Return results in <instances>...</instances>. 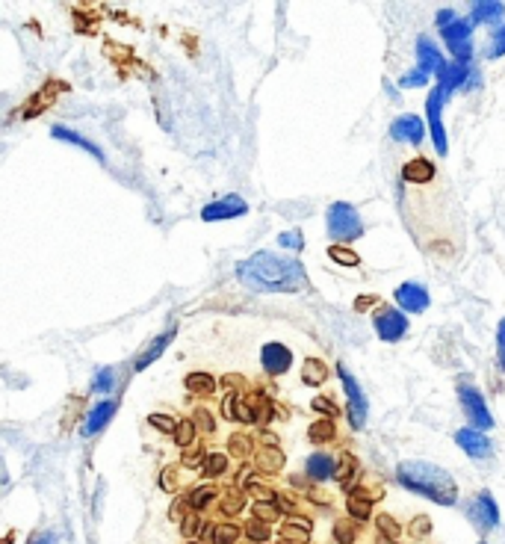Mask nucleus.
Returning <instances> with one entry per match:
<instances>
[{"label":"nucleus","instance_id":"44","mask_svg":"<svg viewBox=\"0 0 505 544\" xmlns=\"http://www.w3.org/2000/svg\"><path fill=\"white\" fill-rule=\"evenodd\" d=\"M313 408H319V411H328V414H334V405H331V403H325V400H313Z\"/></svg>","mask_w":505,"mask_h":544},{"label":"nucleus","instance_id":"8","mask_svg":"<svg viewBox=\"0 0 505 544\" xmlns=\"http://www.w3.org/2000/svg\"><path fill=\"white\" fill-rule=\"evenodd\" d=\"M376 331H378V337L381 340H402L405 337V331H408V320L399 311H381L376 316Z\"/></svg>","mask_w":505,"mask_h":544},{"label":"nucleus","instance_id":"40","mask_svg":"<svg viewBox=\"0 0 505 544\" xmlns=\"http://www.w3.org/2000/svg\"><path fill=\"white\" fill-rule=\"evenodd\" d=\"M349 509H352V515H357V517H367V515H369V503H357V500H352Z\"/></svg>","mask_w":505,"mask_h":544},{"label":"nucleus","instance_id":"16","mask_svg":"<svg viewBox=\"0 0 505 544\" xmlns=\"http://www.w3.org/2000/svg\"><path fill=\"white\" fill-rule=\"evenodd\" d=\"M464 77H467V62H443V69L437 71V81H441V89L449 92L452 89H458V86H464Z\"/></svg>","mask_w":505,"mask_h":544},{"label":"nucleus","instance_id":"14","mask_svg":"<svg viewBox=\"0 0 505 544\" xmlns=\"http://www.w3.org/2000/svg\"><path fill=\"white\" fill-rule=\"evenodd\" d=\"M390 134L393 139H402V142H420L422 139V122L417 116H399L396 122L390 125Z\"/></svg>","mask_w":505,"mask_h":544},{"label":"nucleus","instance_id":"36","mask_svg":"<svg viewBox=\"0 0 505 544\" xmlns=\"http://www.w3.org/2000/svg\"><path fill=\"white\" fill-rule=\"evenodd\" d=\"M490 57H505V30L494 36V48H490Z\"/></svg>","mask_w":505,"mask_h":544},{"label":"nucleus","instance_id":"25","mask_svg":"<svg viewBox=\"0 0 505 544\" xmlns=\"http://www.w3.org/2000/svg\"><path fill=\"white\" fill-rule=\"evenodd\" d=\"M432 175H434V169H432V163H425V160H417V163L405 166V181H432Z\"/></svg>","mask_w":505,"mask_h":544},{"label":"nucleus","instance_id":"24","mask_svg":"<svg viewBox=\"0 0 505 544\" xmlns=\"http://www.w3.org/2000/svg\"><path fill=\"white\" fill-rule=\"evenodd\" d=\"M239 538V526L234 524H219V526H213V544H236Z\"/></svg>","mask_w":505,"mask_h":544},{"label":"nucleus","instance_id":"41","mask_svg":"<svg viewBox=\"0 0 505 544\" xmlns=\"http://www.w3.org/2000/svg\"><path fill=\"white\" fill-rule=\"evenodd\" d=\"M27 544H57V538H53V533H36Z\"/></svg>","mask_w":505,"mask_h":544},{"label":"nucleus","instance_id":"46","mask_svg":"<svg viewBox=\"0 0 505 544\" xmlns=\"http://www.w3.org/2000/svg\"><path fill=\"white\" fill-rule=\"evenodd\" d=\"M198 423H201L204 429H210V420H207V411H198Z\"/></svg>","mask_w":505,"mask_h":544},{"label":"nucleus","instance_id":"11","mask_svg":"<svg viewBox=\"0 0 505 544\" xmlns=\"http://www.w3.org/2000/svg\"><path fill=\"white\" fill-rule=\"evenodd\" d=\"M396 302L411 314H422L425 308H429V290H425L422 284L408 281V284H402L396 290Z\"/></svg>","mask_w":505,"mask_h":544},{"label":"nucleus","instance_id":"13","mask_svg":"<svg viewBox=\"0 0 505 544\" xmlns=\"http://www.w3.org/2000/svg\"><path fill=\"white\" fill-rule=\"evenodd\" d=\"M113 414H115V400H104V403H98L95 408L89 411V417H86V423H83V435L92 438L95 432H101L106 423H110Z\"/></svg>","mask_w":505,"mask_h":544},{"label":"nucleus","instance_id":"31","mask_svg":"<svg viewBox=\"0 0 505 544\" xmlns=\"http://www.w3.org/2000/svg\"><path fill=\"white\" fill-rule=\"evenodd\" d=\"M278 243H281L284 249H292V251H299V249L304 246V240H301V234H299V231H290V234H281V237H278Z\"/></svg>","mask_w":505,"mask_h":544},{"label":"nucleus","instance_id":"33","mask_svg":"<svg viewBox=\"0 0 505 544\" xmlns=\"http://www.w3.org/2000/svg\"><path fill=\"white\" fill-rule=\"evenodd\" d=\"M425 81H429V74H425L422 69H417V71H411V74L402 77V86H405V89H411V86H422Z\"/></svg>","mask_w":505,"mask_h":544},{"label":"nucleus","instance_id":"19","mask_svg":"<svg viewBox=\"0 0 505 544\" xmlns=\"http://www.w3.org/2000/svg\"><path fill=\"white\" fill-rule=\"evenodd\" d=\"M171 337H175V328H171V331H166V335H159L154 343H151V347H148V352H145V355H139V361H136V370H145V367H151L154 361H157V358L159 355H163L166 352V347H169V343H171Z\"/></svg>","mask_w":505,"mask_h":544},{"label":"nucleus","instance_id":"32","mask_svg":"<svg viewBox=\"0 0 505 544\" xmlns=\"http://www.w3.org/2000/svg\"><path fill=\"white\" fill-rule=\"evenodd\" d=\"M198 529H201V521H198L195 515H190V517H183L180 521V533L190 538V536H198Z\"/></svg>","mask_w":505,"mask_h":544},{"label":"nucleus","instance_id":"15","mask_svg":"<svg viewBox=\"0 0 505 544\" xmlns=\"http://www.w3.org/2000/svg\"><path fill=\"white\" fill-rule=\"evenodd\" d=\"M455 441H458L461 449H467L473 459H485V456H490L488 438H485L482 432H476V429H461V432L455 435Z\"/></svg>","mask_w":505,"mask_h":544},{"label":"nucleus","instance_id":"10","mask_svg":"<svg viewBox=\"0 0 505 544\" xmlns=\"http://www.w3.org/2000/svg\"><path fill=\"white\" fill-rule=\"evenodd\" d=\"M470 517L476 521L478 529H490L499 524V509L490 494H478L473 503H470Z\"/></svg>","mask_w":505,"mask_h":544},{"label":"nucleus","instance_id":"35","mask_svg":"<svg viewBox=\"0 0 505 544\" xmlns=\"http://www.w3.org/2000/svg\"><path fill=\"white\" fill-rule=\"evenodd\" d=\"M246 533H248V538L251 541H266V526L263 524H248V529H246Z\"/></svg>","mask_w":505,"mask_h":544},{"label":"nucleus","instance_id":"45","mask_svg":"<svg viewBox=\"0 0 505 544\" xmlns=\"http://www.w3.org/2000/svg\"><path fill=\"white\" fill-rule=\"evenodd\" d=\"M311 435H313V438H325V435H331V426H328V423H325V426H313Z\"/></svg>","mask_w":505,"mask_h":544},{"label":"nucleus","instance_id":"48","mask_svg":"<svg viewBox=\"0 0 505 544\" xmlns=\"http://www.w3.org/2000/svg\"><path fill=\"white\" fill-rule=\"evenodd\" d=\"M190 544H201V541H190Z\"/></svg>","mask_w":505,"mask_h":544},{"label":"nucleus","instance_id":"4","mask_svg":"<svg viewBox=\"0 0 505 544\" xmlns=\"http://www.w3.org/2000/svg\"><path fill=\"white\" fill-rule=\"evenodd\" d=\"M337 370H340L343 388H346V393H349V423H352L355 429H361L364 423H367V396H364L361 384H357V379L349 373V370H346L343 364Z\"/></svg>","mask_w":505,"mask_h":544},{"label":"nucleus","instance_id":"17","mask_svg":"<svg viewBox=\"0 0 505 544\" xmlns=\"http://www.w3.org/2000/svg\"><path fill=\"white\" fill-rule=\"evenodd\" d=\"M417 57H420V69L429 74V71H441L443 69V57L429 39H420L417 42Z\"/></svg>","mask_w":505,"mask_h":544},{"label":"nucleus","instance_id":"2","mask_svg":"<svg viewBox=\"0 0 505 544\" xmlns=\"http://www.w3.org/2000/svg\"><path fill=\"white\" fill-rule=\"evenodd\" d=\"M399 482L408 485L411 491H417V494L429 497L434 503H455L458 497V488L452 482V476L446 470H441L437 464H429V461H405L399 464Z\"/></svg>","mask_w":505,"mask_h":544},{"label":"nucleus","instance_id":"28","mask_svg":"<svg viewBox=\"0 0 505 544\" xmlns=\"http://www.w3.org/2000/svg\"><path fill=\"white\" fill-rule=\"evenodd\" d=\"M113 384H115V373H113V370H101L92 388H95V393H106V391H113Z\"/></svg>","mask_w":505,"mask_h":544},{"label":"nucleus","instance_id":"29","mask_svg":"<svg viewBox=\"0 0 505 544\" xmlns=\"http://www.w3.org/2000/svg\"><path fill=\"white\" fill-rule=\"evenodd\" d=\"M322 379H325L322 364H319V361H308V364H304V382H308V384H319Z\"/></svg>","mask_w":505,"mask_h":544},{"label":"nucleus","instance_id":"9","mask_svg":"<svg viewBox=\"0 0 505 544\" xmlns=\"http://www.w3.org/2000/svg\"><path fill=\"white\" fill-rule=\"evenodd\" d=\"M443 98H446V92L441 86H437L432 95H429V122H432V139H434L437 154H446V137H443V122H441Z\"/></svg>","mask_w":505,"mask_h":544},{"label":"nucleus","instance_id":"27","mask_svg":"<svg viewBox=\"0 0 505 544\" xmlns=\"http://www.w3.org/2000/svg\"><path fill=\"white\" fill-rule=\"evenodd\" d=\"M225 468H228V459H225V456H210L207 461H204V473L207 476H222L225 473Z\"/></svg>","mask_w":505,"mask_h":544},{"label":"nucleus","instance_id":"22","mask_svg":"<svg viewBox=\"0 0 505 544\" xmlns=\"http://www.w3.org/2000/svg\"><path fill=\"white\" fill-rule=\"evenodd\" d=\"M213 494H216V488H210V485H198L190 491V497H186V506L195 509V512H201L207 509V503L213 500Z\"/></svg>","mask_w":505,"mask_h":544},{"label":"nucleus","instance_id":"30","mask_svg":"<svg viewBox=\"0 0 505 544\" xmlns=\"http://www.w3.org/2000/svg\"><path fill=\"white\" fill-rule=\"evenodd\" d=\"M148 420H151V426H157L159 432H175V426H178V423L171 420V414H159V411H157V414H151Z\"/></svg>","mask_w":505,"mask_h":544},{"label":"nucleus","instance_id":"47","mask_svg":"<svg viewBox=\"0 0 505 544\" xmlns=\"http://www.w3.org/2000/svg\"><path fill=\"white\" fill-rule=\"evenodd\" d=\"M0 544H15V536H12V533H9V536H3V538H0Z\"/></svg>","mask_w":505,"mask_h":544},{"label":"nucleus","instance_id":"6","mask_svg":"<svg viewBox=\"0 0 505 544\" xmlns=\"http://www.w3.org/2000/svg\"><path fill=\"white\" fill-rule=\"evenodd\" d=\"M248 210V204L243 202L239 195H225L219 202H213L201 210V219L204 222H219V219H234V216H243Z\"/></svg>","mask_w":505,"mask_h":544},{"label":"nucleus","instance_id":"21","mask_svg":"<svg viewBox=\"0 0 505 544\" xmlns=\"http://www.w3.org/2000/svg\"><path fill=\"white\" fill-rule=\"evenodd\" d=\"M502 12H505L502 4H476L473 6V21L476 24H494V21L502 18Z\"/></svg>","mask_w":505,"mask_h":544},{"label":"nucleus","instance_id":"23","mask_svg":"<svg viewBox=\"0 0 505 544\" xmlns=\"http://www.w3.org/2000/svg\"><path fill=\"white\" fill-rule=\"evenodd\" d=\"M186 388H190L192 393H213V388H216V382H213V376L210 373H190V376H186Z\"/></svg>","mask_w":505,"mask_h":544},{"label":"nucleus","instance_id":"18","mask_svg":"<svg viewBox=\"0 0 505 544\" xmlns=\"http://www.w3.org/2000/svg\"><path fill=\"white\" fill-rule=\"evenodd\" d=\"M50 134H53V139H62V142H71V145H77V148H83V151H89V154H95V157H98V160H104V151L98 148V145H95V142H89L86 137H80V134H77V130H69V127H62V125H57V127H53V130H50Z\"/></svg>","mask_w":505,"mask_h":544},{"label":"nucleus","instance_id":"7","mask_svg":"<svg viewBox=\"0 0 505 544\" xmlns=\"http://www.w3.org/2000/svg\"><path fill=\"white\" fill-rule=\"evenodd\" d=\"M443 39L458 62L470 60V24L467 21H452L449 27H443Z\"/></svg>","mask_w":505,"mask_h":544},{"label":"nucleus","instance_id":"38","mask_svg":"<svg viewBox=\"0 0 505 544\" xmlns=\"http://www.w3.org/2000/svg\"><path fill=\"white\" fill-rule=\"evenodd\" d=\"M497 343H499V367L505 370V320L499 323V331H497Z\"/></svg>","mask_w":505,"mask_h":544},{"label":"nucleus","instance_id":"26","mask_svg":"<svg viewBox=\"0 0 505 544\" xmlns=\"http://www.w3.org/2000/svg\"><path fill=\"white\" fill-rule=\"evenodd\" d=\"M192 435H195V426H192L190 420H183V423H178V426H175V441L180 447H190L192 444Z\"/></svg>","mask_w":505,"mask_h":544},{"label":"nucleus","instance_id":"3","mask_svg":"<svg viewBox=\"0 0 505 544\" xmlns=\"http://www.w3.org/2000/svg\"><path fill=\"white\" fill-rule=\"evenodd\" d=\"M328 234L334 237V240H357V237L364 234V222L357 216V210L352 204H331L328 210Z\"/></svg>","mask_w":505,"mask_h":544},{"label":"nucleus","instance_id":"1","mask_svg":"<svg viewBox=\"0 0 505 544\" xmlns=\"http://www.w3.org/2000/svg\"><path fill=\"white\" fill-rule=\"evenodd\" d=\"M239 281L260 293H296L308 287V275L296 258H281L272 251H257L236 267Z\"/></svg>","mask_w":505,"mask_h":544},{"label":"nucleus","instance_id":"5","mask_svg":"<svg viewBox=\"0 0 505 544\" xmlns=\"http://www.w3.org/2000/svg\"><path fill=\"white\" fill-rule=\"evenodd\" d=\"M458 396H461V405L464 411H467V417L473 420V426H482V429H490L494 426V420H490V411L485 405V396L478 393L476 388H458Z\"/></svg>","mask_w":505,"mask_h":544},{"label":"nucleus","instance_id":"37","mask_svg":"<svg viewBox=\"0 0 505 544\" xmlns=\"http://www.w3.org/2000/svg\"><path fill=\"white\" fill-rule=\"evenodd\" d=\"M239 506H243V500H239V494H228V497H225V503H222L225 515H234Z\"/></svg>","mask_w":505,"mask_h":544},{"label":"nucleus","instance_id":"20","mask_svg":"<svg viewBox=\"0 0 505 544\" xmlns=\"http://www.w3.org/2000/svg\"><path fill=\"white\" fill-rule=\"evenodd\" d=\"M334 473V461H331V456H325V453H316V456H311L308 459V476L311 480H328V476Z\"/></svg>","mask_w":505,"mask_h":544},{"label":"nucleus","instance_id":"12","mask_svg":"<svg viewBox=\"0 0 505 544\" xmlns=\"http://www.w3.org/2000/svg\"><path fill=\"white\" fill-rule=\"evenodd\" d=\"M260 361H263V367L269 370L272 376H278V373H287V370H290L292 355H290V349H287V347H281V343H266V347H263V355H260Z\"/></svg>","mask_w":505,"mask_h":544},{"label":"nucleus","instance_id":"39","mask_svg":"<svg viewBox=\"0 0 505 544\" xmlns=\"http://www.w3.org/2000/svg\"><path fill=\"white\" fill-rule=\"evenodd\" d=\"M255 512H257V517H263V521H272L275 517V506H269V503H257Z\"/></svg>","mask_w":505,"mask_h":544},{"label":"nucleus","instance_id":"42","mask_svg":"<svg viewBox=\"0 0 505 544\" xmlns=\"http://www.w3.org/2000/svg\"><path fill=\"white\" fill-rule=\"evenodd\" d=\"M455 21V15H452L449 9H443V12H437V27H449V24Z\"/></svg>","mask_w":505,"mask_h":544},{"label":"nucleus","instance_id":"43","mask_svg":"<svg viewBox=\"0 0 505 544\" xmlns=\"http://www.w3.org/2000/svg\"><path fill=\"white\" fill-rule=\"evenodd\" d=\"M263 461H266V464H263V468H269V470H275V468H278V461H281V456H278V453H266V456H263Z\"/></svg>","mask_w":505,"mask_h":544},{"label":"nucleus","instance_id":"34","mask_svg":"<svg viewBox=\"0 0 505 544\" xmlns=\"http://www.w3.org/2000/svg\"><path fill=\"white\" fill-rule=\"evenodd\" d=\"M331 258H334V260H340V263H346V267H355V263H357V255H349V251H346V249H340V246H334V249H331Z\"/></svg>","mask_w":505,"mask_h":544}]
</instances>
